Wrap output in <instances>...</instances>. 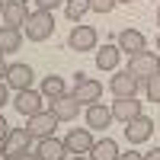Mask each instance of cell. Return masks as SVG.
I'll return each mask as SVG.
<instances>
[{"label":"cell","instance_id":"cell-1","mask_svg":"<svg viewBox=\"0 0 160 160\" xmlns=\"http://www.w3.org/2000/svg\"><path fill=\"white\" fill-rule=\"evenodd\" d=\"M22 29H26V38H29V42H45V38L55 35V16H51L48 10H35V13L26 16Z\"/></svg>","mask_w":160,"mask_h":160},{"label":"cell","instance_id":"cell-2","mask_svg":"<svg viewBox=\"0 0 160 160\" xmlns=\"http://www.w3.org/2000/svg\"><path fill=\"white\" fill-rule=\"evenodd\" d=\"M157 71H160V55H157V51H148V48H144V51H138V55L128 58V74L135 77L138 83H144V80L154 77Z\"/></svg>","mask_w":160,"mask_h":160},{"label":"cell","instance_id":"cell-3","mask_svg":"<svg viewBox=\"0 0 160 160\" xmlns=\"http://www.w3.org/2000/svg\"><path fill=\"white\" fill-rule=\"evenodd\" d=\"M55 128H58V118L51 115V112H35V115H29V122H26V131H29L32 141L51 138V135H55Z\"/></svg>","mask_w":160,"mask_h":160},{"label":"cell","instance_id":"cell-4","mask_svg":"<svg viewBox=\"0 0 160 160\" xmlns=\"http://www.w3.org/2000/svg\"><path fill=\"white\" fill-rule=\"evenodd\" d=\"M71 96L80 102V106H90V102H99V96H102V83L99 80H93V77H83V74H77V83H74V90H71Z\"/></svg>","mask_w":160,"mask_h":160},{"label":"cell","instance_id":"cell-5","mask_svg":"<svg viewBox=\"0 0 160 160\" xmlns=\"http://www.w3.org/2000/svg\"><path fill=\"white\" fill-rule=\"evenodd\" d=\"M29 144H32V138H29V131H26V128H10V135L3 138L0 151H3L7 160H13V157H19V154L29 151Z\"/></svg>","mask_w":160,"mask_h":160},{"label":"cell","instance_id":"cell-6","mask_svg":"<svg viewBox=\"0 0 160 160\" xmlns=\"http://www.w3.org/2000/svg\"><path fill=\"white\" fill-rule=\"evenodd\" d=\"M154 135V118H148V115H135L131 122H125V138H128V144H144Z\"/></svg>","mask_w":160,"mask_h":160},{"label":"cell","instance_id":"cell-7","mask_svg":"<svg viewBox=\"0 0 160 160\" xmlns=\"http://www.w3.org/2000/svg\"><path fill=\"white\" fill-rule=\"evenodd\" d=\"M68 48L71 51H93L96 48V29L93 26H74L68 35Z\"/></svg>","mask_w":160,"mask_h":160},{"label":"cell","instance_id":"cell-8","mask_svg":"<svg viewBox=\"0 0 160 160\" xmlns=\"http://www.w3.org/2000/svg\"><path fill=\"white\" fill-rule=\"evenodd\" d=\"M51 115H55L58 122H74L80 115V102L71 96V93H61L58 99H51Z\"/></svg>","mask_w":160,"mask_h":160},{"label":"cell","instance_id":"cell-9","mask_svg":"<svg viewBox=\"0 0 160 160\" xmlns=\"http://www.w3.org/2000/svg\"><path fill=\"white\" fill-rule=\"evenodd\" d=\"M13 106H16V112L19 115H35V112H42V93H35L32 87L29 90H16V99H13Z\"/></svg>","mask_w":160,"mask_h":160},{"label":"cell","instance_id":"cell-10","mask_svg":"<svg viewBox=\"0 0 160 160\" xmlns=\"http://www.w3.org/2000/svg\"><path fill=\"white\" fill-rule=\"evenodd\" d=\"M32 68L29 64H7V87H13V90H29L32 87Z\"/></svg>","mask_w":160,"mask_h":160},{"label":"cell","instance_id":"cell-11","mask_svg":"<svg viewBox=\"0 0 160 160\" xmlns=\"http://www.w3.org/2000/svg\"><path fill=\"white\" fill-rule=\"evenodd\" d=\"M64 148H68V154H90V148H93L90 128H71L68 138H64Z\"/></svg>","mask_w":160,"mask_h":160},{"label":"cell","instance_id":"cell-12","mask_svg":"<svg viewBox=\"0 0 160 160\" xmlns=\"http://www.w3.org/2000/svg\"><path fill=\"white\" fill-rule=\"evenodd\" d=\"M109 90L115 93V99H122V96H138V90H141V83L135 77H131L128 71H118L112 80H109Z\"/></svg>","mask_w":160,"mask_h":160},{"label":"cell","instance_id":"cell-13","mask_svg":"<svg viewBox=\"0 0 160 160\" xmlns=\"http://www.w3.org/2000/svg\"><path fill=\"white\" fill-rule=\"evenodd\" d=\"M135 115H141V102L135 99V96H122V99H115L112 102V118L115 122H131Z\"/></svg>","mask_w":160,"mask_h":160},{"label":"cell","instance_id":"cell-14","mask_svg":"<svg viewBox=\"0 0 160 160\" xmlns=\"http://www.w3.org/2000/svg\"><path fill=\"white\" fill-rule=\"evenodd\" d=\"M35 154H38V160H68V148H64V141H58L55 135L38 141Z\"/></svg>","mask_w":160,"mask_h":160},{"label":"cell","instance_id":"cell-15","mask_svg":"<svg viewBox=\"0 0 160 160\" xmlns=\"http://www.w3.org/2000/svg\"><path fill=\"white\" fill-rule=\"evenodd\" d=\"M87 125L90 128H109L112 125V109L102 102H90L87 106Z\"/></svg>","mask_w":160,"mask_h":160},{"label":"cell","instance_id":"cell-16","mask_svg":"<svg viewBox=\"0 0 160 160\" xmlns=\"http://www.w3.org/2000/svg\"><path fill=\"white\" fill-rule=\"evenodd\" d=\"M115 45L118 51H128V55H138V51H144V35L138 29H122L115 38Z\"/></svg>","mask_w":160,"mask_h":160},{"label":"cell","instance_id":"cell-17","mask_svg":"<svg viewBox=\"0 0 160 160\" xmlns=\"http://www.w3.org/2000/svg\"><path fill=\"white\" fill-rule=\"evenodd\" d=\"M26 16H29V10H26L22 0H7V3H3V22H7V26H16V29H22Z\"/></svg>","mask_w":160,"mask_h":160},{"label":"cell","instance_id":"cell-18","mask_svg":"<svg viewBox=\"0 0 160 160\" xmlns=\"http://www.w3.org/2000/svg\"><path fill=\"white\" fill-rule=\"evenodd\" d=\"M19 45H22V29H16V26H0V55L19 51Z\"/></svg>","mask_w":160,"mask_h":160},{"label":"cell","instance_id":"cell-19","mask_svg":"<svg viewBox=\"0 0 160 160\" xmlns=\"http://www.w3.org/2000/svg\"><path fill=\"white\" fill-rule=\"evenodd\" d=\"M90 160H118V144H115L112 138L93 141V148H90Z\"/></svg>","mask_w":160,"mask_h":160},{"label":"cell","instance_id":"cell-20","mask_svg":"<svg viewBox=\"0 0 160 160\" xmlns=\"http://www.w3.org/2000/svg\"><path fill=\"white\" fill-rule=\"evenodd\" d=\"M118 58H122L118 45H102V48L96 51V68H99V71H115V68H118Z\"/></svg>","mask_w":160,"mask_h":160},{"label":"cell","instance_id":"cell-21","mask_svg":"<svg viewBox=\"0 0 160 160\" xmlns=\"http://www.w3.org/2000/svg\"><path fill=\"white\" fill-rule=\"evenodd\" d=\"M64 13H68L71 22H80L90 13V0H64Z\"/></svg>","mask_w":160,"mask_h":160},{"label":"cell","instance_id":"cell-22","mask_svg":"<svg viewBox=\"0 0 160 160\" xmlns=\"http://www.w3.org/2000/svg\"><path fill=\"white\" fill-rule=\"evenodd\" d=\"M61 93H64V80L55 77V74H48V77L42 80V96H45V99H58Z\"/></svg>","mask_w":160,"mask_h":160},{"label":"cell","instance_id":"cell-23","mask_svg":"<svg viewBox=\"0 0 160 160\" xmlns=\"http://www.w3.org/2000/svg\"><path fill=\"white\" fill-rule=\"evenodd\" d=\"M144 83H148V99H151V102H160V71H157L154 77H148Z\"/></svg>","mask_w":160,"mask_h":160},{"label":"cell","instance_id":"cell-24","mask_svg":"<svg viewBox=\"0 0 160 160\" xmlns=\"http://www.w3.org/2000/svg\"><path fill=\"white\" fill-rule=\"evenodd\" d=\"M112 7H115V0H90L93 13H112Z\"/></svg>","mask_w":160,"mask_h":160},{"label":"cell","instance_id":"cell-25","mask_svg":"<svg viewBox=\"0 0 160 160\" xmlns=\"http://www.w3.org/2000/svg\"><path fill=\"white\" fill-rule=\"evenodd\" d=\"M35 3H38V10H48V13H51L55 7H61L64 0H35Z\"/></svg>","mask_w":160,"mask_h":160},{"label":"cell","instance_id":"cell-26","mask_svg":"<svg viewBox=\"0 0 160 160\" xmlns=\"http://www.w3.org/2000/svg\"><path fill=\"white\" fill-rule=\"evenodd\" d=\"M7 99H10V87H7V83H0V109L7 106Z\"/></svg>","mask_w":160,"mask_h":160},{"label":"cell","instance_id":"cell-27","mask_svg":"<svg viewBox=\"0 0 160 160\" xmlns=\"http://www.w3.org/2000/svg\"><path fill=\"white\" fill-rule=\"evenodd\" d=\"M118 160H144V154H138V151H128V154H118Z\"/></svg>","mask_w":160,"mask_h":160},{"label":"cell","instance_id":"cell-28","mask_svg":"<svg viewBox=\"0 0 160 160\" xmlns=\"http://www.w3.org/2000/svg\"><path fill=\"white\" fill-rule=\"evenodd\" d=\"M10 135V125H7V118L3 115H0V144H3V138Z\"/></svg>","mask_w":160,"mask_h":160},{"label":"cell","instance_id":"cell-29","mask_svg":"<svg viewBox=\"0 0 160 160\" xmlns=\"http://www.w3.org/2000/svg\"><path fill=\"white\" fill-rule=\"evenodd\" d=\"M13 160H38V154H29V151H26V154H19V157H13Z\"/></svg>","mask_w":160,"mask_h":160},{"label":"cell","instance_id":"cell-30","mask_svg":"<svg viewBox=\"0 0 160 160\" xmlns=\"http://www.w3.org/2000/svg\"><path fill=\"white\" fill-rule=\"evenodd\" d=\"M144 160H160V148H157V151H151V154H144Z\"/></svg>","mask_w":160,"mask_h":160},{"label":"cell","instance_id":"cell-31","mask_svg":"<svg viewBox=\"0 0 160 160\" xmlns=\"http://www.w3.org/2000/svg\"><path fill=\"white\" fill-rule=\"evenodd\" d=\"M0 77H7V61H3V55H0ZM3 83V80H0Z\"/></svg>","mask_w":160,"mask_h":160},{"label":"cell","instance_id":"cell-32","mask_svg":"<svg viewBox=\"0 0 160 160\" xmlns=\"http://www.w3.org/2000/svg\"><path fill=\"white\" fill-rule=\"evenodd\" d=\"M68 160H90V154H71Z\"/></svg>","mask_w":160,"mask_h":160},{"label":"cell","instance_id":"cell-33","mask_svg":"<svg viewBox=\"0 0 160 160\" xmlns=\"http://www.w3.org/2000/svg\"><path fill=\"white\" fill-rule=\"evenodd\" d=\"M157 51H160V35H157Z\"/></svg>","mask_w":160,"mask_h":160},{"label":"cell","instance_id":"cell-34","mask_svg":"<svg viewBox=\"0 0 160 160\" xmlns=\"http://www.w3.org/2000/svg\"><path fill=\"white\" fill-rule=\"evenodd\" d=\"M115 3H128V0H115Z\"/></svg>","mask_w":160,"mask_h":160},{"label":"cell","instance_id":"cell-35","mask_svg":"<svg viewBox=\"0 0 160 160\" xmlns=\"http://www.w3.org/2000/svg\"><path fill=\"white\" fill-rule=\"evenodd\" d=\"M0 16H3V3H0Z\"/></svg>","mask_w":160,"mask_h":160},{"label":"cell","instance_id":"cell-36","mask_svg":"<svg viewBox=\"0 0 160 160\" xmlns=\"http://www.w3.org/2000/svg\"><path fill=\"white\" fill-rule=\"evenodd\" d=\"M157 22H160V10H157Z\"/></svg>","mask_w":160,"mask_h":160},{"label":"cell","instance_id":"cell-37","mask_svg":"<svg viewBox=\"0 0 160 160\" xmlns=\"http://www.w3.org/2000/svg\"><path fill=\"white\" fill-rule=\"evenodd\" d=\"M0 157H3V151H0Z\"/></svg>","mask_w":160,"mask_h":160}]
</instances>
